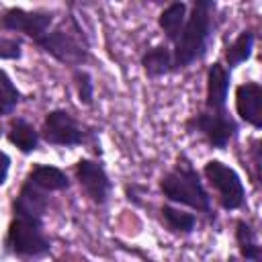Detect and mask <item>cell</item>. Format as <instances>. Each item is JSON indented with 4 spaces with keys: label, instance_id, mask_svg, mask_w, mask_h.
Listing matches in <instances>:
<instances>
[{
    "label": "cell",
    "instance_id": "cell-7",
    "mask_svg": "<svg viewBox=\"0 0 262 262\" xmlns=\"http://www.w3.org/2000/svg\"><path fill=\"white\" fill-rule=\"evenodd\" d=\"M53 25V14L45 10H23V8H8L0 16V27L6 31L25 33L35 43L49 33Z\"/></svg>",
    "mask_w": 262,
    "mask_h": 262
},
{
    "label": "cell",
    "instance_id": "cell-15",
    "mask_svg": "<svg viewBox=\"0 0 262 262\" xmlns=\"http://www.w3.org/2000/svg\"><path fill=\"white\" fill-rule=\"evenodd\" d=\"M141 66L145 70L147 76L151 78H158V76H164V74H170L174 70V63H172V51L166 47V45H156L151 49H147L141 57Z\"/></svg>",
    "mask_w": 262,
    "mask_h": 262
},
{
    "label": "cell",
    "instance_id": "cell-6",
    "mask_svg": "<svg viewBox=\"0 0 262 262\" xmlns=\"http://www.w3.org/2000/svg\"><path fill=\"white\" fill-rule=\"evenodd\" d=\"M186 127L192 131H199L217 149L225 147L237 131L235 121L225 111H203L192 119H188Z\"/></svg>",
    "mask_w": 262,
    "mask_h": 262
},
{
    "label": "cell",
    "instance_id": "cell-20",
    "mask_svg": "<svg viewBox=\"0 0 262 262\" xmlns=\"http://www.w3.org/2000/svg\"><path fill=\"white\" fill-rule=\"evenodd\" d=\"M18 90L4 70H0V115H8L18 104Z\"/></svg>",
    "mask_w": 262,
    "mask_h": 262
},
{
    "label": "cell",
    "instance_id": "cell-8",
    "mask_svg": "<svg viewBox=\"0 0 262 262\" xmlns=\"http://www.w3.org/2000/svg\"><path fill=\"white\" fill-rule=\"evenodd\" d=\"M41 131H43L45 141L53 143V145L72 147V145H78L84 141V131H82L80 123L68 111H61V108L47 113Z\"/></svg>",
    "mask_w": 262,
    "mask_h": 262
},
{
    "label": "cell",
    "instance_id": "cell-17",
    "mask_svg": "<svg viewBox=\"0 0 262 262\" xmlns=\"http://www.w3.org/2000/svg\"><path fill=\"white\" fill-rule=\"evenodd\" d=\"M235 239H237L239 254L246 260L260 262V246L256 242V233H254V229L246 221H237V225H235Z\"/></svg>",
    "mask_w": 262,
    "mask_h": 262
},
{
    "label": "cell",
    "instance_id": "cell-18",
    "mask_svg": "<svg viewBox=\"0 0 262 262\" xmlns=\"http://www.w3.org/2000/svg\"><path fill=\"white\" fill-rule=\"evenodd\" d=\"M162 219L166 223V227L174 233H190L194 229V215L192 213H186V211H180V209H174L170 205H164L162 207Z\"/></svg>",
    "mask_w": 262,
    "mask_h": 262
},
{
    "label": "cell",
    "instance_id": "cell-3",
    "mask_svg": "<svg viewBox=\"0 0 262 262\" xmlns=\"http://www.w3.org/2000/svg\"><path fill=\"white\" fill-rule=\"evenodd\" d=\"M37 45L66 66H82L88 57V39L72 14H68V18H63V23L49 31L43 39H39Z\"/></svg>",
    "mask_w": 262,
    "mask_h": 262
},
{
    "label": "cell",
    "instance_id": "cell-9",
    "mask_svg": "<svg viewBox=\"0 0 262 262\" xmlns=\"http://www.w3.org/2000/svg\"><path fill=\"white\" fill-rule=\"evenodd\" d=\"M76 178L80 186L86 190V194L96 203L104 205L111 192V180L104 172V168L98 162L92 160H78L76 164Z\"/></svg>",
    "mask_w": 262,
    "mask_h": 262
},
{
    "label": "cell",
    "instance_id": "cell-23",
    "mask_svg": "<svg viewBox=\"0 0 262 262\" xmlns=\"http://www.w3.org/2000/svg\"><path fill=\"white\" fill-rule=\"evenodd\" d=\"M8 168H10V158L0 151V186L6 182V176H8Z\"/></svg>",
    "mask_w": 262,
    "mask_h": 262
},
{
    "label": "cell",
    "instance_id": "cell-11",
    "mask_svg": "<svg viewBox=\"0 0 262 262\" xmlns=\"http://www.w3.org/2000/svg\"><path fill=\"white\" fill-rule=\"evenodd\" d=\"M49 207V199L45 190L33 186L31 182H25L20 186L18 196L12 203V213L14 217H33V219H43L45 211Z\"/></svg>",
    "mask_w": 262,
    "mask_h": 262
},
{
    "label": "cell",
    "instance_id": "cell-2",
    "mask_svg": "<svg viewBox=\"0 0 262 262\" xmlns=\"http://www.w3.org/2000/svg\"><path fill=\"white\" fill-rule=\"evenodd\" d=\"M160 190L164 192L166 199L174 203L186 205L203 213H211V196L207 194L196 170L190 166L186 158H178L174 170L162 176Z\"/></svg>",
    "mask_w": 262,
    "mask_h": 262
},
{
    "label": "cell",
    "instance_id": "cell-13",
    "mask_svg": "<svg viewBox=\"0 0 262 262\" xmlns=\"http://www.w3.org/2000/svg\"><path fill=\"white\" fill-rule=\"evenodd\" d=\"M27 182H31L33 186L45 190V192H51V190H63L70 186V180L68 176L55 168V166H45V164H39L35 166L29 176H27Z\"/></svg>",
    "mask_w": 262,
    "mask_h": 262
},
{
    "label": "cell",
    "instance_id": "cell-1",
    "mask_svg": "<svg viewBox=\"0 0 262 262\" xmlns=\"http://www.w3.org/2000/svg\"><path fill=\"white\" fill-rule=\"evenodd\" d=\"M213 10L215 2L211 0H196L192 6V12L188 20L184 23V29L180 37L176 39V47L172 53V63L174 70L178 68H188L196 59H201L207 51V41L211 35V25H213Z\"/></svg>",
    "mask_w": 262,
    "mask_h": 262
},
{
    "label": "cell",
    "instance_id": "cell-5",
    "mask_svg": "<svg viewBox=\"0 0 262 262\" xmlns=\"http://www.w3.org/2000/svg\"><path fill=\"white\" fill-rule=\"evenodd\" d=\"M209 184L217 190L219 194V203L223 205V209L233 211L239 209L246 201V190L242 184V178L237 176V172L233 168H229L227 164L219 162V160H209L203 168Z\"/></svg>",
    "mask_w": 262,
    "mask_h": 262
},
{
    "label": "cell",
    "instance_id": "cell-10",
    "mask_svg": "<svg viewBox=\"0 0 262 262\" xmlns=\"http://www.w3.org/2000/svg\"><path fill=\"white\" fill-rule=\"evenodd\" d=\"M235 108L242 121L252 127H262V88L256 82H246L235 90Z\"/></svg>",
    "mask_w": 262,
    "mask_h": 262
},
{
    "label": "cell",
    "instance_id": "cell-21",
    "mask_svg": "<svg viewBox=\"0 0 262 262\" xmlns=\"http://www.w3.org/2000/svg\"><path fill=\"white\" fill-rule=\"evenodd\" d=\"M74 84L78 90V98L82 104H92V96H94V86H92V78L86 70H76L74 72Z\"/></svg>",
    "mask_w": 262,
    "mask_h": 262
},
{
    "label": "cell",
    "instance_id": "cell-14",
    "mask_svg": "<svg viewBox=\"0 0 262 262\" xmlns=\"http://www.w3.org/2000/svg\"><path fill=\"white\" fill-rule=\"evenodd\" d=\"M158 23H160L162 31L166 33L168 41L176 43V39L180 37L182 29H184V23H186V4L184 2H172V4H168L162 10Z\"/></svg>",
    "mask_w": 262,
    "mask_h": 262
},
{
    "label": "cell",
    "instance_id": "cell-12",
    "mask_svg": "<svg viewBox=\"0 0 262 262\" xmlns=\"http://www.w3.org/2000/svg\"><path fill=\"white\" fill-rule=\"evenodd\" d=\"M229 88V72L217 61L207 72V111H225V98Z\"/></svg>",
    "mask_w": 262,
    "mask_h": 262
},
{
    "label": "cell",
    "instance_id": "cell-22",
    "mask_svg": "<svg viewBox=\"0 0 262 262\" xmlns=\"http://www.w3.org/2000/svg\"><path fill=\"white\" fill-rule=\"evenodd\" d=\"M20 53H23V49H20V41L18 39L0 37V57L2 59H18Z\"/></svg>",
    "mask_w": 262,
    "mask_h": 262
},
{
    "label": "cell",
    "instance_id": "cell-19",
    "mask_svg": "<svg viewBox=\"0 0 262 262\" xmlns=\"http://www.w3.org/2000/svg\"><path fill=\"white\" fill-rule=\"evenodd\" d=\"M252 47H254V35L250 31H242L239 37L225 49V59H227V66L233 68L242 61H246L250 55H252Z\"/></svg>",
    "mask_w": 262,
    "mask_h": 262
},
{
    "label": "cell",
    "instance_id": "cell-16",
    "mask_svg": "<svg viewBox=\"0 0 262 262\" xmlns=\"http://www.w3.org/2000/svg\"><path fill=\"white\" fill-rule=\"evenodd\" d=\"M8 141L12 145H16L20 151L29 154V151H35L37 149L39 135H37V131H35L33 125H29L23 119H16V121H12V125L8 129Z\"/></svg>",
    "mask_w": 262,
    "mask_h": 262
},
{
    "label": "cell",
    "instance_id": "cell-4",
    "mask_svg": "<svg viewBox=\"0 0 262 262\" xmlns=\"http://www.w3.org/2000/svg\"><path fill=\"white\" fill-rule=\"evenodd\" d=\"M6 248L18 256H43L49 252V239L43 231L41 219L14 217L8 225Z\"/></svg>",
    "mask_w": 262,
    "mask_h": 262
}]
</instances>
